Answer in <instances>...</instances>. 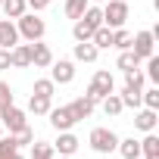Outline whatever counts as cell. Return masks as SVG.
<instances>
[{
    "label": "cell",
    "instance_id": "ffe728a7",
    "mask_svg": "<svg viewBox=\"0 0 159 159\" xmlns=\"http://www.w3.org/2000/svg\"><path fill=\"white\" fill-rule=\"evenodd\" d=\"M0 10L7 13V19H19V16L28 10V3H25V0H3V3H0Z\"/></svg>",
    "mask_w": 159,
    "mask_h": 159
},
{
    "label": "cell",
    "instance_id": "d6986e66",
    "mask_svg": "<svg viewBox=\"0 0 159 159\" xmlns=\"http://www.w3.org/2000/svg\"><path fill=\"white\" fill-rule=\"evenodd\" d=\"M116 150L122 153V159H137V156H140V140H134V137L119 140V147H116Z\"/></svg>",
    "mask_w": 159,
    "mask_h": 159
},
{
    "label": "cell",
    "instance_id": "484cf974",
    "mask_svg": "<svg viewBox=\"0 0 159 159\" xmlns=\"http://www.w3.org/2000/svg\"><path fill=\"white\" fill-rule=\"evenodd\" d=\"M100 103H103V112H106V116H119V112L125 109V106H122V100H119L116 94H106Z\"/></svg>",
    "mask_w": 159,
    "mask_h": 159
},
{
    "label": "cell",
    "instance_id": "7c38bea8",
    "mask_svg": "<svg viewBox=\"0 0 159 159\" xmlns=\"http://www.w3.org/2000/svg\"><path fill=\"white\" fill-rule=\"evenodd\" d=\"M10 62H13L16 69H28V66H31V47H28V44H16V47L10 50Z\"/></svg>",
    "mask_w": 159,
    "mask_h": 159
},
{
    "label": "cell",
    "instance_id": "7402d4cb",
    "mask_svg": "<svg viewBox=\"0 0 159 159\" xmlns=\"http://www.w3.org/2000/svg\"><path fill=\"white\" fill-rule=\"evenodd\" d=\"M53 143L47 140H31V159H53Z\"/></svg>",
    "mask_w": 159,
    "mask_h": 159
},
{
    "label": "cell",
    "instance_id": "4fadbf2b",
    "mask_svg": "<svg viewBox=\"0 0 159 159\" xmlns=\"http://www.w3.org/2000/svg\"><path fill=\"white\" fill-rule=\"evenodd\" d=\"M53 150H56L59 156H72V153L78 150V137H75L72 131H59V140L53 143Z\"/></svg>",
    "mask_w": 159,
    "mask_h": 159
},
{
    "label": "cell",
    "instance_id": "e575fe53",
    "mask_svg": "<svg viewBox=\"0 0 159 159\" xmlns=\"http://www.w3.org/2000/svg\"><path fill=\"white\" fill-rule=\"evenodd\" d=\"M25 3H28V7H31V10L38 13V10H44V7L50 3V0H25Z\"/></svg>",
    "mask_w": 159,
    "mask_h": 159
},
{
    "label": "cell",
    "instance_id": "2e32d148",
    "mask_svg": "<svg viewBox=\"0 0 159 159\" xmlns=\"http://www.w3.org/2000/svg\"><path fill=\"white\" fill-rule=\"evenodd\" d=\"M156 109H140L137 116H134V128H140V131H153L156 128Z\"/></svg>",
    "mask_w": 159,
    "mask_h": 159
},
{
    "label": "cell",
    "instance_id": "4316f807",
    "mask_svg": "<svg viewBox=\"0 0 159 159\" xmlns=\"http://www.w3.org/2000/svg\"><path fill=\"white\" fill-rule=\"evenodd\" d=\"M112 47L119 50H131V34L125 28H112Z\"/></svg>",
    "mask_w": 159,
    "mask_h": 159
},
{
    "label": "cell",
    "instance_id": "83f0119b",
    "mask_svg": "<svg viewBox=\"0 0 159 159\" xmlns=\"http://www.w3.org/2000/svg\"><path fill=\"white\" fill-rule=\"evenodd\" d=\"M53 91H56V84L50 81V78H38L34 81V94L38 97H53Z\"/></svg>",
    "mask_w": 159,
    "mask_h": 159
},
{
    "label": "cell",
    "instance_id": "9a60e30c",
    "mask_svg": "<svg viewBox=\"0 0 159 159\" xmlns=\"http://www.w3.org/2000/svg\"><path fill=\"white\" fill-rule=\"evenodd\" d=\"M78 22H81V25H88L91 31H97V28L103 25V10H100V7H88L81 16H78Z\"/></svg>",
    "mask_w": 159,
    "mask_h": 159
},
{
    "label": "cell",
    "instance_id": "4dcf8cb0",
    "mask_svg": "<svg viewBox=\"0 0 159 159\" xmlns=\"http://www.w3.org/2000/svg\"><path fill=\"white\" fill-rule=\"evenodd\" d=\"M125 88H134V91H140L143 88V75L134 69V72H125Z\"/></svg>",
    "mask_w": 159,
    "mask_h": 159
},
{
    "label": "cell",
    "instance_id": "cb8c5ba5",
    "mask_svg": "<svg viewBox=\"0 0 159 159\" xmlns=\"http://www.w3.org/2000/svg\"><path fill=\"white\" fill-rule=\"evenodd\" d=\"M140 153L143 156H159V137L153 131H147V137L140 140Z\"/></svg>",
    "mask_w": 159,
    "mask_h": 159
},
{
    "label": "cell",
    "instance_id": "e0dca14e",
    "mask_svg": "<svg viewBox=\"0 0 159 159\" xmlns=\"http://www.w3.org/2000/svg\"><path fill=\"white\" fill-rule=\"evenodd\" d=\"M140 62H143V59H140V56H137L134 50H122V53H119V62H116V66H119L122 72H134V69H137Z\"/></svg>",
    "mask_w": 159,
    "mask_h": 159
},
{
    "label": "cell",
    "instance_id": "ab89813d",
    "mask_svg": "<svg viewBox=\"0 0 159 159\" xmlns=\"http://www.w3.org/2000/svg\"><path fill=\"white\" fill-rule=\"evenodd\" d=\"M94 3H97V0H94Z\"/></svg>",
    "mask_w": 159,
    "mask_h": 159
},
{
    "label": "cell",
    "instance_id": "8d00e7d4",
    "mask_svg": "<svg viewBox=\"0 0 159 159\" xmlns=\"http://www.w3.org/2000/svg\"><path fill=\"white\" fill-rule=\"evenodd\" d=\"M0 134H3V125H0Z\"/></svg>",
    "mask_w": 159,
    "mask_h": 159
},
{
    "label": "cell",
    "instance_id": "9c48e42d",
    "mask_svg": "<svg viewBox=\"0 0 159 159\" xmlns=\"http://www.w3.org/2000/svg\"><path fill=\"white\" fill-rule=\"evenodd\" d=\"M28 47H31V66H38V69H47V66L53 62V53H50V47H47V44H41V41H31Z\"/></svg>",
    "mask_w": 159,
    "mask_h": 159
},
{
    "label": "cell",
    "instance_id": "603a6c76",
    "mask_svg": "<svg viewBox=\"0 0 159 159\" xmlns=\"http://www.w3.org/2000/svg\"><path fill=\"white\" fill-rule=\"evenodd\" d=\"M28 109H31L34 116H47V112H50V97H38V94H31Z\"/></svg>",
    "mask_w": 159,
    "mask_h": 159
},
{
    "label": "cell",
    "instance_id": "8992f818",
    "mask_svg": "<svg viewBox=\"0 0 159 159\" xmlns=\"http://www.w3.org/2000/svg\"><path fill=\"white\" fill-rule=\"evenodd\" d=\"M53 72H50V81L53 84H69L75 78V62L72 59H59V62H50Z\"/></svg>",
    "mask_w": 159,
    "mask_h": 159
},
{
    "label": "cell",
    "instance_id": "836d02e7",
    "mask_svg": "<svg viewBox=\"0 0 159 159\" xmlns=\"http://www.w3.org/2000/svg\"><path fill=\"white\" fill-rule=\"evenodd\" d=\"M13 62H10V50H3V47H0V72H3V69H10Z\"/></svg>",
    "mask_w": 159,
    "mask_h": 159
},
{
    "label": "cell",
    "instance_id": "6da1fadb",
    "mask_svg": "<svg viewBox=\"0 0 159 159\" xmlns=\"http://www.w3.org/2000/svg\"><path fill=\"white\" fill-rule=\"evenodd\" d=\"M16 31H19V38H25V41H41L44 31H47V25H44V19H38L34 13H22Z\"/></svg>",
    "mask_w": 159,
    "mask_h": 159
},
{
    "label": "cell",
    "instance_id": "8fae6325",
    "mask_svg": "<svg viewBox=\"0 0 159 159\" xmlns=\"http://www.w3.org/2000/svg\"><path fill=\"white\" fill-rule=\"evenodd\" d=\"M94 100H88V97H75L72 103H69V109H72V116H75V122H81V119H91V112H94Z\"/></svg>",
    "mask_w": 159,
    "mask_h": 159
},
{
    "label": "cell",
    "instance_id": "ac0fdd59",
    "mask_svg": "<svg viewBox=\"0 0 159 159\" xmlns=\"http://www.w3.org/2000/svg\"><path fill=\"white\" fill-rule=\"evenodd\" d=\"M91 44L97 47V50H103V47H112V28H106V25H100L94 34H91Z\"/></svg>",
    "mask_w": 159,
    "mask_h": 159
},
{
    "label": "cell",
    "instance_id": "52a82bcc",
    "mask_svg": "<svg viewBox=\"0 0 159 159\" xmlns=\"http://www.w3.org/2000/svg\"><path fill=\"white\" fill-rule=\"evenodd\" d=\"M47 116H50V125H53L56 131H69V128L75 125V116H72V109H69V106H56V109L50 106V112H47Z\"/></svg>",
    "mask_w": 159,
    "mask_h": 159
},
{
    "label": "cell",
    "instance_id": "d6a6232c",
    "mask_svg": "<svg viewBox=\"0 0 159 159\" xmlns=\"http://www.w3.org/2000/svg\"><path fill=\"white\" fill-rule=\"evenodd\" d=\"M10 103H13V91H10V84H7V81H0V109L10 106Z\"/></svg>",
    "mask_w": 159,
    "mask_h": 159
},
{
    "label": "cell",
    "instance_id": "277c9868",
    "mask_svg": "<svg viewBox=\"0 0 159 159\" xmlns=\"http://www.w3.org/2000/svg\"><path fill=\"white\" fill-rule=\"evenodd\" d=\"M0 125L3 128H10V134H16V131H22L25 125H28V119H25V112L19 109V106H3L0 109Z\"/></svg>",
    "mask_w": 159,
    "mask_h": 159
},
{
    "label": "cell",
    "instance_id": "3957f363",
    "mask_svg": "<svg viewBox=\"0 0 159 159\" xmlns=\"http://www.w3.org/2000/svg\"><path fill=\"white\" fill-rule=\"evenodd\" d=\"M125 19H128V3L125 0H109L103 7V25L106 28H122Z\"/></svg>",
    "mask_w": 159,
    "mask_h": 159
},
{
    "label": "cell",
    "instance_id": "74e56055",
    "mask_svg": "<svg viewBox=\"0 0 159 159\" xmlns=\"http://www.w3.org/2000/svg\"><path fill=\"white\" fill-rule=\"evenodd\" d=\"M0 3H3V0H0Z\"/></svg>",
    "mask_w": 159,
    "mask_h": 159
},
{
    "label": "cell",
    "instance_id": "d590c367",
    "mask_svg": "<svg viewBox=\"0 0 159 159\" xmlns=\"http://www.w3.org/2000/svg\"><path fill=\"white\" fill-rule=\"evenodd\" d=\"M147 159H159V156H147Z\"/></svg>",
    "mask_w": 159,
    "mask_h": 159
},
{
    "label": "cell",
    "instance_id": "d4e9b609",
    "mask_svg": "<svg viewBox=\"0 0 159 159\" xmlns=\"http://www.w3.org/2000/svg\"><path fill=\"white\" fill-rule=\"evenodd\" d=\"M88 7H91V0H66V16L69 19H78Z\"/></svg>",
    "mask_w": 159,
    "mask_h": 159
},
{
    "label": "cell",
    "instance_id": "5bb4252c",
    "mask_svg": "<svg viewBox=\"0 0 159 159\" xmlns=\"http://www.w3.org/2000/svg\"><path fill=\"white\" fill-rule=\"evenodd\" d=\"M97 56H100V50L91 41H78L75 44V59L78 62H97Z\"/></svg>",
    "mask_w": 159,
    "mask_h": 159
},
{
    "label": "cell",
    "instance_id": "ba28073f",
    "mask_svg": "<svg viewBox=\"0 0 159 159\" xmlns=\"http://www.w3.org/2000/svg\"><path fill=\"white\" fill-rule=\"evenodd\" d=\"M153 31H137L134 38H131V50L140 56V59H147V56H153Z\"/></svg>",
    "mask_w": 159,
    "mask_h": 159
},
{
    "label": "cell",
    "instance_id": "5b68a950",
    "mask_svg": "<svg viewBox=\"0 0 159 159\" xmlns=\"http://www.w3.org/2000/svg\"><path fill=\"white\" fill-rule=\"evenodd\" d=\"M91 147H94L97 153H112V150L119 147V137H116V131H109V128H94V131H91Z\"/></svg>",
    "mask_w": 159,
    "mask_h": 159
},
{
    "label": "cell",
    "instance_id": "7a4b0ae2",
    "mask_svg": "<svg viewBox=\"0 0 159 159\" xmlns=\"http://www.w3.org/2000/svg\"><path fill=\"white\" fill-rule=\"evenodd\" d=\"M112 88H116V81H112V75L106 72V69H100L97 75H94V81L88 84V100H94V103H100L106 94H112Z\"/></svg>",
    "mask_w": 159,
    "mask_h": 159
},
{
    "label": "cell",
    "instance_id": "44dd1931",
    "mask_svg": "<svg viewBox=\"0 0 159 159\" xmlns=\"http://www.w3.org/2000/svg\"><path fill=\"white\" fill-rule=\"evenodd\" d=\"M140 94H143V91H134V88H122L119 100H122V106H125V109H137V106H140Z\"/></svg>",
    "mask_w": 159,
    "mask_h": 159
},
{
    "label": "cell",
    "instance_id": "f35d334b",
    "mask_svg": "<svg viewBox=\"0 0 159 159\" xmlns=\"http://www.w3.org/2000/svg\"><path fill=\"white\" fill-rule=\"evenodd\" d=\"M125 3H128V0H125Z\"/></svg>",
    "mask_w": 159,
    "mask_h": 159
},
{
    "label": "cell",
    "instance_id": "f1b7e54d",
    "mask_svg": "<svg viewBox=\"0 0 159 159\" xmlns=\"http://www.w3.org/2000/svg\"><path fill=\"white\" fill-rule=\"evenodd\" d=\"M147 78L159 88V56H147Z\"/></svg>",
    "mask_w": 159,
    "mask_h": 159
},
{
    "label": "cell",
    "instance_id": "f546056e",
    "mask_svg": "<svg viewBox=\"0 0 159 159\" xmlns=\"http://www.w3.org/2000/svg\"><path fill=\"white\" fill-rule=\"evenodd\" d=\"M140 103L147 109H159V88H150L147 94H140Z\"/></svg>",
    "mask_w": 159,
    "mask_h": 159
},
{
    "label": "cell",
    "instance_id": "1f68e13d",
    "mask_svg": "<svg viewBox=\"0 0 159 159\" xmlns=\"http://www.w3.org/2000/svg\"><path fill=\"white\" fill-rule=\"evenodd\" d=\"M13 137H16V143H19V147H28V143L34 140V131H31V128L25 125V128H22V131H16Z\"/></svg>",
    "mask_w": 159,
    "mask_h": 159
},
{
    "label": "cell",
    "instance_id": "30bf717a",
    "mask_svg": "<svg viewBox=\"0 0 159 159\" xmlns=\"http://www.w3.org/2000/svg\"><path fill=\"white\" fill-rule=\"evenodd\" d=\"M19 44V31H16V25L10 22V19H0V47L3 50H13Z\"/></svg>",
    "mask_w": 159,
    "mask_h": 159
}]
</instances>
